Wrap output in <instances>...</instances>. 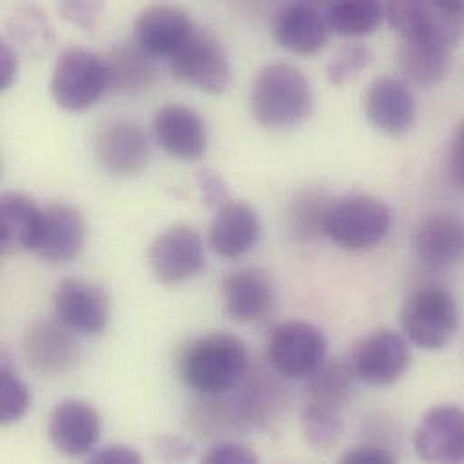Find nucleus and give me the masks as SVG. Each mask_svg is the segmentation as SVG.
Listing matches in <instances>:
<instances>
[{
	"instance_id": "obj_1",
	"label": "nucleus",
	"mask_w": 464,
	"mask_h": 464,
	"mask_svg": "<svg viewBox=\"0 0 464 464\" xmlns=\"http://www.w3.org/2000/svg\"><path fill=\"white\" fill-rule=\"evenodd\" d=\"M249 372L246 343L232 333H210L188 343L179 358L181 380L201 396H225Z\"/></svg>"
},
{
	"instance_id": "obj_2",
	"label": "nucleus",
	"mask_w": 464,
	"mask_h": 464,
	"mask_svg": "<svg viewBox=\"0 0 464 464\" xmlns=\"http://www.w3.org/2000/svg\"><path fill=\"white\" fill-rule=\"evenodd\" d=\"M251 114L258 125L284 130L302 125L313 112L314 94L305 74L285 62L260 69L251 89Z\"/></svg>"
},
{
	"instance_id": "obj_3",
	"label": "nucleus",
	"mask_w": 464,
	"mask_h": 464,
	"mask_svg": "<svg viewBox=\"0 0 464 464\" xmlns=\"http://www.w3.org/2000/svg\"><path fill=\"white\" fill-rule=\"evenodd\" d=\"M401 329L420 349L441 351L459 329V307L454 295L436 284L418 287L403 304Z\"/></svg>"
},
{
	"instance_id": "obj_4",
	"label": "nucleus",
	"mask_w": 464,
	"mask_h": 464,
	"mask_svg": "<svg viewBox=\"0 0 464 464\" xmlns=\"http://www.w3.org/2000/svg\"><path fill=\"white\" fill-rule=\"evenodd\" d=\"M400 38H421L454 49L464 38V0H383Z\"/></svg>"
},
{
	"instance_id": "obj_5",
	"label": "nucleus",
	"mask_w": 464,
	"mask_h": 464,
	"mask_svg": "<svg viewBox=\"0 0 464 464\" xmlns=\"http://www.w3.org/2000/svg\"><path fill=\"white\" fill-rule=\"evenodd\" d=\"M392 228V212L378 198L347 196L331 203L325 235L347 251H367L380 246Z\"/></svg>"
},
{
	"instance_id": "obj_6",
	"label": "nucleus",
	"mask_w": 464,
	"mask_h": 464,
	"mask_svg": "<svg viewBox=\"0 0 464 464\" xmlns=\"http://www.w3.org/2000/svg\"><path fill=\"white\" fill-rule=\"evenodd\" d=\"M111 89L105 58L82 47L65 49L54 62L51 74V96L69 112L91 109Z\"/></svg>"
},
{
	"instance_id": "obj_7",
	"label": "nucleus",
	"mask_w": 464,
	"mask_h": 464,
	"mask_svg": "<svg viewBox=\"0 0 464 464\" xmlns=\"http://www.w3.org/2000/svg\"><path fill=\"white\" fill-rule=\"evenodd\" d=\"M267 358L276 374L309 380L327 360V338L309 322L289 320L271 331Z\"/></svg>"
},
{
	"instance_id": "obj_8",
	"label": "nucleus",
	"mask_w": 464,
	"mask_h": 464,
	"mask_svg": "<svg viewBox=\"0 0 464 464\" xmlns=\"http://www.w3.org/2000/svg\"><path fill=\"white\" fill-rule=\"evenodd\" d=\"M172 76L208 94H223L232 83V65L223 44L208 31L194 29L169 58Z\"/></svg>"
},
{
	"instance_id": "obj_9",
	"label": "nucleus",
	"mask_w": 464,
	"mask_h": 464,
	"mask_svg": "<svg viewBox=\"0 0 464 464\" xmlns=\"http://www.w3.org/2000/svg\"><path fill=\"white\" fill-rule=\"evenodd\" d=\"M349 362L360 382L382 389L394 385L405 376L412 353L405 334L392 329H378L356 343Z\"/></svg>"
},
{
	"instance_id": "obj_10",
	"label": "nucleus",
	"mask_w": 464,
	"mask_h": 464,
	"mask_svg": "<svg viewBox=\"0 0 464 464\" xmlns=\"http://www.w3.org/2000/svg\"><path fill=\"white\" fill-rule=\"evenodd\" d=\"M228 398L232 427L237 430H264L273 425L287 407V391L275 374L247 372Z\"/></svg>"
},
{
	"instance_id": "obj_11",
	"label": "nucleus",
	"mask_w": 464,
	"mask_h": 464,
	"mask_svg": "<svg viewBox=\"0 0 464 464\" xmlns=\"http://www.w3.org/2000/svg\"><path fill=\"white\" fill-rule=\"evenodd\" d=\"M53 305L56 320L80 334H102L111 318L107 293L102 287L78 278H65L58 284Z\"/></svg>"
},
{
	"instance_id": "obj_12",
	"label": "nucleus",
	"mask_w": 464,
	"mask_h": 464,
	"mask_svg": "<svg viewBox=\"0 0 464 464\" xmlns=\"http://www.w3.org/2000/svg\"><path fill=\"white\" fill-rule=\"evenodd\" d=\"M94 154L100 167L118 178L140 174L150 158L145 130L130 120L107 121L96 134Z\"/></svg>"
},
{
	"instance_id": "obj_13",
	"label": "nucleus",
	"mask_w": 464,
	"mask_h": 464,
	"mask_svg": "<svg viewBox=\"0 0 464 464\" xmlns=\"http://www.w3.org/2000/svg\"><path fill=\"white\" fill-rule=\"evenodd\" d=\"M62 322L38 320L24 334V356L29 369L42 378L67 374L80 360V347Z\"/></svg>"
},
{
	"instance_id": "obj_14",
	"label": "nucleus",
	"mask_w": 464,
	"mask_h": 464,
	"mask_svg": "<svg viewBox=\"0 0 464 464\" xmlns=\"http://www.w3.org/2000/svg\"><path fill=\"white\" fill-rule=\"evenodd\" d=\"M367 121L385 136L407 134L418 120V102L411 87L392 76L374 80L363 96Z\"/></svg>"
},
{
	"instance_id": "obj_15",
	"label": "nucleus",
	"mask_w": 464,
	"mask_h": 464,
	"mask_svg": "<svg viewBox=\"0 0 464 464\" xmlns=\"http://www.w3.org/2000/svg\"><path fill=\"white\" fill-rule=\"evenodd\" d=\"M152 275L163 284H179L198 275L205 266V246L199 233L174 227L158 235L149 251Z\"/></svg>"
},
{
	"instance_id": "obj_16",
	"label": "nucleus",
	"mask_w": 464,
	"mask_h": 464,
	"mask_svg": "<svg viewBox=\"0 0 464 464\" xmlns=\"http://www.w3.org/2000/svg\"><path fill=\"white\" fill-rule=\"evenodd\" d=\"M414 450L427 463L464 461V411L456 405L430 409L414 432Z\"/></svg>"
},
{
	"instance_id": "obj_17",
	"label": "nucleus",
	"mask_w": 464,
	"mask_h": 464,
	"mask_svg": "<svg viewBox=\"0 0 464 464\" xmlns=\"http://www.w3.org/2000/svg\"><path fill=\"white\" fill-rule=\"evenodd\" d=\"M102 434V420L92 405L65 400L54 407L47 421L53 447L69 458L91 456Z\"/></svg>"
},
{
	"instance_id": "obj_18",
	"label": "nucleus",
	"mask_w": 464,
	"mask_h": 464,
	"mask_svg": "<svg viewBox=\"0 0 464 464\" xmlns=\"http://www.w3.org/2000/svg\"><path fill=\"white\" fill-rule=\"evenodd\" d=\"M221 295L227 314L238 324H258L275 307V285L260 267L237 269L225 276Z\"/></svg>"
},
{
	"instance_id": "obj_19",
	"label": "nucleus",
	"mask_w": 464,
	"mask_h": 464,
	"mask_svg": "<svg viewBox=\"0 0 464 464\" xmlns=\"http://www.w3.org/2000/svg\"><path fill=\"white\" fill-rule=\"evenodd\" d=\"M85 235L83 216L74 207L54 203L42 208L40 230L33 251L51 264H65L82 253Z\"/></svg>"
},
{
	"instance_id": "obj_20",
	"label": "nucleus",
	"mask_w": 464,
	"mask_h": 464,
	"mask_svg": "<svg viewBox=\"0 0 464 464\" xmlns=\"http://www.w3.org/2000/svg\"><path fill=\"white\" fill-rule=\"evenodd\" d=\"M331 27L318 7L295 2L282 7L271 24L273 40L285 51L300 56L320 53L329 42Z\"/></svg>"
},
{
	"instance_id": "obj_21",
	"label": "nucleus",
	"mask_w": 464,
	"mask_h": 464,
	"mask_svg": "<svg viewBox=\"0 0 464 464\" xmlns=\"http://www.w3.org/2000/svg\"><path fill=\"white\" fill-rule=\"evenodd\" d=\"M194 33L190 16L170 4L145 7L134 24V42L150 56L170 58Z\"/></svg>"
},
{
	"instance_id": "obj_22",
	"label": "nucleus",
	"mask_w": 464,
	"mask_h": 464,
	"mask_svg": "<svg viewBox=\"0 0 464 464\" xmlns=\"http://www.w3.org/2000/svg\"><path fill=\"white\" fill-rule=\"evenodd\" d=\"M418 260L434 271H447L464 260V223L450 214H434L414 233Z\"/></svg>"
},
{
	"instance_id": "obj_23",
	"label": "nucleus",
	"mask_w": 464,
	"mask_h": 464,
	"mask_svg": "<svg viewBox=\"0 0 464 464\" xmlns=\"http://www.w3.org/2000/svg\"><path fill=\"white\" fill-rule=\"evenodd\" d=\"M154 134L170 156L185 161L199 160L208 147L203 118L185 105L161 107L154 116Z\"/></svg>"
},
{
	"instance_id": "obj_24",
	"label": "nucleus",
	"mask_w": 464,
	"mask_h": 464,
	"mask_svg": "<svg viewBox=\"0 0 464 464\" xmlns=\"http://www.w3.org/2000/svg\"><path fill=\"white\" fill-rule=\"evenodd\" d=\"M398 65L412 83L423 89L441 85L452 69V49L421 38H401Z\"/></svg>"
},
{
	"instance_id": "obj_25",
	"label": "nucleus",
	"mask_w": 464,
	"mask_h": 464,
	"mask_svg": "<svg viewBox=\"0 0 464 464\" xmlns=\"http://www.w3.org/2000/svg\"><path fill=\"white\" fill-rule=\"evenodd\" d=\"M260 238L256 214L242 203H227L219 208L212 227L210 244L225 258H238L251 251Z\"/></svg>"
},
{
	"instance_id": "obj_26",
	"label": "nucleus",
	"mask_w": 464,
	"mask_h": 464,
	"mask_svg": "<svg viewBox=\"0 0 464 464\" xmlns=\"http://www.w3.org/2000/svg\"><path fill=\"white\" fill-rule=\"evenodd\" d=\"M42 208L22 194H5L0 199V249L2 253L33 251L40 230Z\"/></svg>"
},
{
	"instance_id": "obj_27",
	"label": "nucleus",
	"mask_w": 464,
	"mask_h": 464,
	"mask_svg": "<svg viewBox=\"0 0 464 464\" xmlns=\"http://www.w3.org/2000/svg\"><path fill=\"white\" fill-rule=\"evenodd\" d=\"M152 58L136 42L116 45L105 58L111 87L120 94H138L152 87L158 76Z\"/></svg>"
},
{
	"instance_id": "obj_28",
	"label": "nucleus",
	"mask_w": 464,
	"mask_h": 464,
	"mask_svg": "<svg viewBox=\"0 0 464 464\" xmlns=\"http://www.w3.org/2000/svg\"><path fill=\"white\" fill-rule=\"evenodd\" d=\"M305 382V401H314L345 411L353 401L356 382L360 380L351 362L334 360L329 363L325 362L322 369Z\"/></svg>"
},
{
	"instance_id": "obj_29",
	"label": "nucleus",
	"mask_w": 464,
	"mask_h": 464,
	"mask_svg": "<svg viewBox=\"0 0 464 464\" xmlns=\"http://www.w3.org/2000/svg\"><path fill=\"white\" fill-rule=\"evenodd\" d=\"M383 18V0H329L325 5V20L331 31L345 38L372 34Z\"/></svg>"
},
{
	"instance_id": "obj_30",
	"label": "nucleus",
	"mask_w": 464,
	"mask_h": 464,
	"mask_svg": "<svg viewBox=\"0 0 464 464\" xmlns=\"http://www.w3.org/2000/svg\"><path fill=\"white\" fill-rule=\"evenodd\" d=\"M343 412L342 409L305 401L300 414V425L307 445L316 452H329L343 436Z\"/></svg>"
},
{
	"instance_id": "obj_31",
	"label": "nucleus",
	"mask_w": 464,
	"mask_h": 464,
	"mask_svg": "<svg viewBox=\"0 0 464 464\" xmlns=\"http://www.w3.org/2000/svg\"><path fill=\"white\" fill-rule=\"evenodd\" d=\"M331 203L333 201L320 190L300 192L291 203V233L302 242H311L320 235H325V221Z\"/></svg>"
},
{
	"instance_id": "obj_32",
	"label": "nucleus",
	"mask_w": 464,
	"mask_h": 464,
	"mask_svg": "<svg viewBox=\"0 0 464 464\" xmlns=\"http://www.w3.org/2000/svg\"><path fill=\"white\" fill-rule=\"evenodd\" d=\"M9 34L27 51H47L53 44V25L34 5L20 7L7 24Z\"/></svg>"
},
{
	"instance_id": "obj_33",
	"label": "nucleus",
	"mask_w": 464,
	"mask_h": 464,
	"mask_svg": "<svg viewBox=\"0 0 464 464\" xmlns=\"http://www.w3.org/2000/svg\"><path fill=\"white\" fill-rule=\"evenodd\" d=\"M372 51L365 44H347L343 45L327 63V80L331 85L342 87L356 80L371 63Z\"/></svg>"
},
{
	"instance_id": "obj_34",
	"label": "nucleus",
	"mask_w": 464,
	"mask_h": 464,
	"mask_svg": "<svg viewBox=\"0 0 464 464\" xmlns=\"http://www.w3.org/2000/svg\"><path fill=\"white\" fill-rule=\"evenodd\" d=\"M31 407L27 385L4 362L0 371V423L13 425L20 421Z\"/></svg>"
},
{
	"instance_id": "obj_35",
	"label": "nucleus",
	"mask_w": 464,
	"mask_h": 464,
	"mask_svg": "<svg viewBox=\"0 0 464 464\" xmlns=\"http://www.w3.org/2000/svg\"><path fill=\"white\" fill-rule=\"evenodd\" d=\"M56 4L62 18L83 31L96 27L105 7V0H56Z\"/></svg>"
},
{
	"instance_id": "obj_36",
	"label": "nucleus",
	"mask_w": 464,
	"mask_h": 464,
	"mask_svg": "<svg viewBox=\"0 0 464 464\" xmlns=\"http://www.w3.org/2000/svg\"><path fill=\"white\" fill-rule=\"evenodd\" d=\"M256 461V456L247 447L232 441L216 443L203 456V463L207 464H255Z\"/></svg>"
},
{
	"instance_id": "obj_37",
	"label": "nucleus",
	"mask_w": 464,
	"mask_h": 464,
	"mask_svg": "<svg viewBox=\"0 0 464 464\" xmlns=\"http://www.w3.org/2000/svg\"><path fill=\"white\" fill-rule=\"evenodd\" d=\"M340 463L343 464H391L396 463V458L392 452H389L383 447H378L374 443L358 445L343 452L340 458Z\"/></svg>"
},
{
	"instance_id": "obj_38",
	"label": "nucleus",
	"mask_w": 464,
	"mask_h": 464,
	"mask_svg": "<svg viewBox=\"0 0 464 464\" xmlns=\"http://www.w3.org/2000/svg\"><path fill=\"white\" fill-rule=\"evenodd\" d=\"M198 183H199V190L203 196V201L208 207H223L228 203V190L225 181L221 179V176H218L212 170H203L198 176Z\"/></svg>"
},
{
	"instance_id": "obj_39",
	"label": "nucleus",
	"mask_w": 464,
	"mask_h": 464,
	"mask_svg": "<svg viewBox=\"0 0 464 464\" xmlns=\"http://www.w3.org/2000/svg\"><path fill=\"white\" fill-rule=\"evenodd\" d=\"M447 165L449 176L452 178L454 185L464 190V121L456 127L454 136L450 140Z\"/></svg>"
},
{
	"instance_id": "obj_40",
	"label": "nucleus",
	"mask_w": 464,
	"mask_h": 464,
	"mask_svg": "<svg viewBox=\"0 0 464 464\" xmlns=\"http://www.w3.org/2000/svg\"><path fill=\"white\" fill-rule=\"evenodd\" d=\"M92 464H140L141 456L125 445H107L89 456Z\"/></svg>"
},
{
	"instance_id": "obj_41",
	"label": "nucleus",
	"mask_w": 464,
	"mask_h": 464,
	"mask_svg": "<svg viewBox=\"0 0 464 464\" xmlns=\"http://www.w3.org/2000/svg\"><path fill=\"white\" fill-rule=\"evenodd\" d=\"M18 74V58L11 44L2 42L0 47V91H7Z\"/></svg>"
},
{
	"instance_id": "obj_42",
	"label": "nucleus",
	"mask_w": 464,
	"mask_h": 464,
	"mask_svg": "<svg viewBox=\"0 0 464 464\" xmlns=\"http://www.w3.org/2000/svg\"><path fill=\"white\" fill-rule=\"evenodd\" d=\"M300 2H305V4H309V5H314V7H325L327 4H329V0H300Z\"/></svg>"
}]
</instances>
